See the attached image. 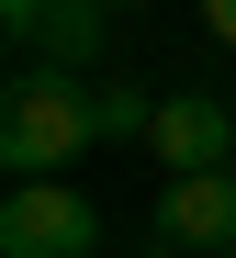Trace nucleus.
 I'll list each match as a JSON object with an SVG mask.
<instances>
[{"label":"nucleus","instance_id":"1","mask_svg":"<svg viewBox=\"0 0 236 258\" xmlns=\"http://www.w3.org/2000/svg\"><path fill=\"white\" fill-rule=\"evenodd\" d=\"M79 146H102V101H90V79L23 68V79H12V112H0V168H12V180H68Z\"/></svg>","mask_w":236,"mask_h":258},{"label":"nucleus","instance_id":"2","mask_svg":"<svg viewBox=\"0 0 236 258\" xmlns=\"http://www.w3.org/2000/svg\"><path fill=\"white\" fill-rule=\"evenodd\" d=\"M90 247H102V213L68 180H12V202H0V258H90Z\"/></svg>","mask_w":236,"mask_h":258},{"label":"nucleus","instance_id":"3","mask_svg":"<svg viewBox=\"0 0 236 258\" xmlns=\"http://www.w3.org/2000/svg\"><path fill=\"white\" fill-rule=\"evenodd\" d=\"M147 157L169 168V180H214V168H236V101H214V90H169Z\"/></svg>","mask_w":236,"mask_h":258},{"label":"nucleus","instance_id":"4","mask_svg":"<svg viewBox=\"0 0 236 258\" xmlns=\"http://www.w3.org/2000/svg\"><path fill=\"white\" fill-rule=\"evenodd\" d=\"M0 23H12V45H23L45 79H79L90 56H102V34H113L102 0H34V12H0Z\"/></svg>","mask_w":236,"mask_h":258},{"label":"nucleus","instance_id":"5","mask_svg":"<svg viewBox=\"0 0 236 258\" xmlns=\"http://www.w3.org/2000/svg\"><path fill=\"white\" fill-rule=\"evenodd\" d=\"M158 247H192V258H225V247H236V168L158 191Z\"/></svg>","mask_w":236,"mask_h":258},{"label":"nucleus","instance_id":"6","mask_svg":"<svg viewBox=\"0 0 236 258\" xmlns=\"http://www.w3.org/2000/svg\"><path fill=\"white\" fill-rule=\"evenodd\" d=\"M90 101H102V135H113V146H147V135H158V101L135 90V79H102Z\"/></svg>","mask_w":236,"mask_h":258},{"label":"nucleus","instance_id":"7","mask_svg":"<svg viewBox=\"0 0 236 258\" xmlns=\"http://www.w3.org/2000/svg\"><path fill=\"white\" fill-rule=\"evenodd\" d=\"M203 34H214V45H236V0H203Z\"/></svg>","mask_w":236,"mask_h":258},{"label":"nucleus","instance_id":"8","mask_svg":"<svg viewBox=\"0 0 236 258\" xmlns=\"http://www.w3.org/2000/svg\"><path fill=\"white\" fill-rule=\"evenodd\" d=\"M102 12H113V23H124V12H147V0H102Z\"/></svg>","mask_w":236,"mask_h":258},{"label":"nucleus","instance_id":"9","mask_svg":"<svg viewBox=\"0 0 236 258\" xmlns=\"http://www.w3.org/2000/svg\"><path fill=\"white\" fill-rule=\"evenodd\" d=\"M0 12H34V0H0Z\"/></svg>","mask_w":236,"mask_h":258},{"label":"nucleus","instance_id":"10","mask_svg":"<svg viewBox=\"0 0 236 258\" xmlns=\"http://www.w3.org/2000/svg\"><path fill=\"white\" fill-rule=\"evenodd\" d=\"M225 101H236V90H225Z\"/></svg>","mask_w":236,"mask_h":258},{"label":"nucleus","instance_id":"11","mask_svg":"<svg viewBox=\"0 0 236 258\" xmlns=\"http://www.w3.org/2000/svg\"><path fill=\"white\" fill-rule=\"evenodd\" d=\"M225 258H236V247H225Z\"/></svg>","mask_w":236,"mask_h":258}]
</instances>
